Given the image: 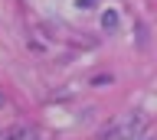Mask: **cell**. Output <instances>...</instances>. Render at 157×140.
<instances>
[{
  "instance_id": "cell-1",
  "label": "cell",
  "mask_w": 157,
  "mask_h": 140,
  "mask_svg": "<svg viewBox=\"0 0 157 140\" xmlns=\"http://www.w3.org/2000/svg\"><path fill=\"white\" fill-rule=\"evenodd\" d=\"M141 130H144V114H141V111H131V114L115 127V140H137Z\"/></svg>"
},
{
  "instance_id": "cell-2",
  "label": "cell",
  "mask_w": 157,
  "mask_h": 140,
  "mask_svg": "<svg viewBox=\"0 0 157 140\" xmlns=\"http://www.w3.org/2000/svg\"><path fill=\"white\" fill-rule=\"evenodd\" d=\"M0 140H33V130L23 127V124H13V127H7L0 134Z\"/></svg>"
},
{
  "instance_id": "cell-3",
  "label": "cell",
  "mask_w": 157,
  "mask_h": 140,
  "mask_svg": "<svg viewBox=\"0 0 157 140\" xmlns=\"http://www.w3.org/2000/svg\"><path fill=\"white\" fill-rule=\"evenodd\" d=\"M118 26H121V13H118V10H101V30L115 33Z\"/></svg>"
},
{
  "instance_id": "cell-4",
  "label": "cell",
  "mask_w": 157,
  "mask_h": 140,
  "mask_svg": "<svg viewBox=\"0 0 157 140\" xmlns=\"http://www.w3.org/2000/svg\"><path fill=\"white\" fill-rule=\"evenodd\" d=\"M92 3H95V0H78V7H92Z\"/></svg>"
},
{
  "instance_id": "cell-5",
  "label": "cell",
  "mask_w": 157,
  "mask_h": 140,
  "mask_svg": "<svg viewBox=\"0 0 157 140\" xmlns=\"http://www.w3.org/2000/svg\"><path fill=\"white\" fill-rule=\"evenodd\" d=\"M0 104H3V98H0Z\"/></svg>"
}]
</instances>
